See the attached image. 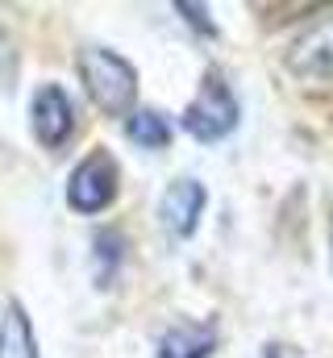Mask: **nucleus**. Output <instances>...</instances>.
<instances>
[{
    "label": "nucleus",
    "instance_id": "nucleus-7",
    "mask_svg": "<svg viewBox=\"0 0 333 358\" xmlns=\"http://www.w3.org/2000/svg\"><path fill=\"white\" fill-rule=\"evenodd\" d=\"M217 325H204V321H175L166 325L155 358H213L217 355Z\"/></svg>",
    "mask_w": 333,
    "mask_h": 358
},
{
    "label": "nucleus",
    "instance_id": "nucleus-3",
    "mask_svg": "<svg viewBox=\"0 0 333 358\" xmlns=\"http://www.w3.org/2000/svg\"><path fill=\"white\" fill-rule=\"evenodd\" d=\"M117 192H121V167L104 146H96L67 176V208L80 213V217H96V213L113 208Z\"/></svg>",
    "mask_w": 333,
    "mask_h": 358
},
{
    "label": "nucleus",
    "instance_id": "nucleus-11",
    "mask_svg": "<svg viewBox=\"0 0 333 358\" xmlns=\"http://www.w3.org/2000/svg\"><path fill=\"white\" fill-rule=\"evenodd\" d=\"M262 358H304L296 346H288V342H267L262 346Z\"/></svg>",
    "mask_w": 333,
    "mask_h": 358
},
{
    "label": "nucleus",
    "instance_id": "nucleus-10",
    "mask_svg": "<svg viewBox=\"0 0 333 358\" xmlns=\"http://www.w3.org/2000/svg\"><path fill=\"white\" fill-rule=\"evenodd\" d=\"M179 17H183V25L187 29H196L200 38H213L217 34V21H213V13H208V4H192V0H175L171 4Z\"/></svg>",
    "mask_w": 333,
    "mask_h": 358
},
{
    "label": "nucleus",
    "instance_id": "nucleus-9",
    "mask_svg": "<svg viewBox=\"0 0 333 358\" xmlns=\"http://www.w3.org/2000/svg\"><path fill=\"white\" fill-rule=\"evenodd\" d=\"M125 138L142 150H166L171 146V121L159 108H134L125 117Z\"/></svg>",
    "mask_w": 333,
    "mask_h": 358
},
{
    "label": "nucleus",
    "instance_id": "nucleus-2",
    "mask_svg": "<svg viewBox=\"0 0 333 358\" xmlns=\"http://www.w3.org/2000/svg\"><path fill=\"white\" fill-rule=\"evenodd\" d=\"M238 125H242V104H238L234 88L225 84L221 71H204L196 96H192V100L183 104V113H179V129L192 134L196 142L213 146V142H225Z\"/></svg>",
    "mask_w": 333,
    "mask_h": 358
},
{
    "label": "nucleus",
    "instance_id": "nucleus-6",
    "mask_svg": "<svg viewBox=\"0 0 333 358\" xmlns=\"http://www.w3.org/2000/svg\"><path fill=\"white\" fill-rule=\"evenodd\" d=\"M29 129L42 142V150H63L76 134V104L63 84H42L29 96Z\"/></svg>",
    "mask_w": 333,
    "mask_h": 358
},
{
    "label": "nucleus",
    "instance_id": "nucleus-8",
    "mask_svg": "<svg viewBox=\"0 0 333 358\" xmlns=\"http://www.w3.org/2000/svg\"><path fill=\"white\" fill-rule=\"evenodd\" d=\"M0 358H38L29 313L17 296H0Z\"/></svg>",
    "mask_w": 333,
    "mask_h": 358
},
{
    "label": "nucleus",
    "instance_id": "nucleus-5",
    "mask_svg": "<svg viewBox=\"0 0 333 358\" xmlns=\"http://www.w3.org/2000/svg\"><path fill=\"white\" fill-rule=\"evenodd\" d=\"M208 208V187L196 176L171 179L159 196V225L171 242H187L200 229V217Z\"/></svg>",
    "mask_w": 333,
    "mask_h": 358
},
{
    "label": "nucleus",
    "instance_id": "nucleus-1",
    "mask_svg": "<svg viewBox=\"0 0 333 358\" xmlns=\"http://www.w3.org/2000/svg\"><path fill=\"white\" fill-rule=\"evenodd\" d=\"M76 71L87 92V100L104 113V117H129L138 104V67L108 50V46H83L76 55Z\"/></svg>",
    "mask_w": 333,
    "mask_h": 358
},
{
    "label": "nucleus",
    "instance_id": "nucleus-4",
    "mask_svg": "<svg viewBox=\"0 0 333 358\" xmlns=\"http://www.w3.org/2000/svg\"><path fill=\"white\" fill-rule=\"evenodd\" d=\"M283 63L296 80H333V13H321L309 21L283 50Z\"/></svg>",
    "mask_w": 333,
    "mask_h": 358
},
{
    "label": "nucleus",
    "instance_id": "nucleus-12",
    "mask_svg": "<svg viewBox=\"0 0 333 358\" xmlns=\"http://www.w3.org/2000/svg\"><path fill=\"white\" fill-rule=\"evenodd\" d=\"M330 267H333V217H330Z\"/></svg>",
    "mask_w": 333,
    "mask_h": 358
}]
</instances>
